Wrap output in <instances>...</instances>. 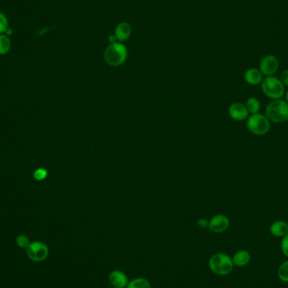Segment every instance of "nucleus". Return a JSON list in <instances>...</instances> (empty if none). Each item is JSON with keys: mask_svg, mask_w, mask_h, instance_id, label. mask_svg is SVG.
<instances>
[{"mask_svg": "<svg viewBox=\"0 0 288 288\" xmlns=\"http://www.w3.org/2000/svg\"><path fill=\"white\" fill-rule=\"evenodd\" d=\"M127 57L128 50L127 46L120 42L109 44L104 52L105 62L111 67H119L122 65L127 61Z\"/></svg>", "mask_w": 288, "mask_h": 288, "instance_id": "f257e3e1", "label": "nucleus"}, {"mask_svg": "<svg viewBox=\"0 0 288 288\" xmlns=\"http://www.w3.org/2000/svg\"><path fill=\"white\" fill-rule=\"evenodd\" d=\"M266 117L273 123L287 122L288 117V104L285 99H273L266 107Z\"/></svg>", "mask_w": 288, "mask_h": 288, "instance_id": "f03ea898", "label": "nucleus"}, {"mask_svg": "<svg viewBox=\"0 0 288 288\" xmlns=\"http://www.w3.org/2000/svg\"><path fill=\"white\" fill-rule=\"evenodd\" d=\"M209 268L214 274L218 276L229 275L234 268V263L229 254L216 253L209 259Z\"/></svg>", "mask_w": 288, "mask_h": 288, "instance_id": "7ed1b4c3", "label": "nucleus"}, {"mask_svg": "<svg viewBox=\"0 0 288 288\" xmlns=\"http://www.w3.org/2000/svg\"><path fill=\"white\" fill-rule=\"evenodd\" d=\"M264 95L271 100L283 99L285 95V86L280 79L273 76L265 77L260 84Z\"/></svg>", "mask_w": 288, "mask_h": 288, "instance_id": "20e7f679", "label": "nucleus"}, {"mask_svg": "<svg viewBox=\"0 0 288 288\" xmlns=\"http://www.w3.org/2000/svg\"><path fill=\"white\" fill-rule=\"evenodd\" d=\"M246 127L254 135H266L271 129V122L266 115L261 113L252 114L246 120Z\"/></svg>", "mask_w": 288, "mask_h": 288, "instance_id": "39448f33", "label": "nucleus"}, {"mask_svg": "<svg viewBox=\"0 0 288 288\" xmlns=\"http://www.w3.org/2000/svg\"><path fill=\"white\" fill-rule=\"evenodd\" d=\"M48 254H49V250H48V246L39 241L30 243V245L26 248L27 256L29 259H31L35 262H40L46 260L48 258Z\"/></svg>", "mask_w": 288, "mask_h": 288, "instance_id": "423d86ee", "label": "nucleus"}, {"mask_svg": "<svg viewBox=\"0 0 288 288\" xmlns=\"http://www.w3.org/2000/svg\"><path fill=\"white\" fill-rule=\"evenodd\" d=\"M280 62L275 55H266L260 60L259 69L264 76H273L279 69Z\"/></svg>", "mask_w": 288, "mask_h": 288, "instance_id": "0eeeda50", "label": "nucleus"}, {"mask_svg": "<svg viewBox=\"0 0 288 288\" xmlns=\"http://www.w3.org/2000/svg\"><path fill=\"white\" fill-rule=\"evenodd\" d=\"M229 219L227 216L223 214L216 215L208 222V229L213 233H223L229 229Z\"/></svg>", "mask_w": 288, "mask_h": 288, "instance_id": "6e6552de", "label": "nucleus"}, {"mask_svg": "<svg viewBox=\"0 0 288 288\" xmlns=\"http://www.w3.org/2000/svg\"><path fill=\"white\" fill-rule=\"evenodd\" d=\"M229 115L233 120L237 122H242L249 117V111L246 108L245 104L241 102H235L229 108Z\"/></svg>", "mask_w": 288, "mask_h": 288, "instance_id": "1a4fd4ad", "label": "nucleus"}, {"mask_svg": "<svg viewBox=\"0 0 288 288\" xmlns=\"http://www.w3.org/2000/svg\"><path fill=\"white\" fill-rule=\"evenodd\" d=\"M114 35L116 37L117 42L124 43L132 37L133 27L127 21H121L116 25L114 29Z\"/></svg>", "mask_w": 288, "mask_h": 288, "instance_id": "9d476101", "label": "nucleus"}, {"mask_svg": "<svg viewBox=\"0 0 288 288\" xmlns=\"http://www.w3.org/2000/svg\"><path fill=\"white\" fill-rule=\"evenodd\" d=\"M108 281L113 288H126L129 283L127 275L119 270L111 271L108 277Z\"/></svg>", "mask_w": 288, "mask_h": 288, "instance_id": "9b49d317", "label": "nucleus"}, {"mask_svg": "<svg viewBox=\"0 0 288 288\" xmlns=\"http://www.w3.org/2000/svg\"><path fill=\"white\" fill-rule=\"evenodd\" d=\"M243 79L248 85L256 86L261 84L264 79V75L260 69L256 68H248L243 74Z\"/></svg>", "mask_w": 288, "mask_h": 288, "instance_id": "f8f14e48", "label": "nucleus"}, {"mask_svg": "<svg viewBox=\"0 0 288 288\" xmlns=\"http://www.w3.org/2000/svg\"><path fill=\"white\" fill-rule=\"evenodd\" d=\"M270 232L275 237L283 238L288 234V223L286 221L277 220L271 223Z\"/></svg>", "mask_w": 288, "mask_h": 288, "instance_id": "ddd939ff", "label": "nucleus"}, {"mask_svg": "<svg viewBox=\"0 0 288 288\" xmlns=\"http://www.w3.org/2000/svg\"><path fill=\"white\" fill-rule=\"evenodd\" d=\"M232 260L234 263V266L243 267L250 262V254L246 250H240L235 253V255L232 258Z\"/></svg>", "mask_w": 288, "mask_h": 288, "instance_id": "4468645a", "label": "nucleus"}, {"mask_svg": "<svg viewBox=\"0 0 288 288\" xmlns=\"http://www.w3.org/2000/svg\"><path fill=\"white\" fill-rule=\"evenodd\" d=\"M245 105L247 110H248L250 115H252V114L260 113L261 105H260V100L257 98L250 97V98H249V99L246 100Z\"/></svg>", "mask_w": 288, "mask_h": 288, "instance_id": "2eb2a0df", "label": "nucleus"}, {"mask_svg": "<svg viewBox=\"0 0 288 288\" xmlns=\"http://www.w3.org/2000/svg\"><path fill=\"white\" fill-rule=\"evenodd\" d=\"M126 288H152V287L146 278L138 277L130 281Z\"/></svg>", "mask_w": 288, "mask_h": 288, "instance_id": "dca6fc26", "label": "nucleus"}, {"mask_svg": "<svg viewBox=\"0 0 288 288\" xmlns=\"http://www.w3.org/2000/svg\"><path fill=\"white\" fill-rule=\"evenodd\" d=\"M11 49V40L6 34H0V55H5Z\"/></svg>", "mask_w": 288, "mask_h": 288, "instance_id": "f3484780", "label": "nucleus"}, {"mask_svg": "<svg viewBox=\"0 0 288 288\" xmlns=\"http://www.w3.org/2000/svg\"><path fill=\"white\" fill-rule=\"evenodd\" d=\"M277 274L282 282L288 283V260H286L283 264H281Z\"/></svg>", "mask_w": 288, "mask_h": 288, "instance_id": "a211bd4d", "label": "nucleus"}, {"mask_svg": "<svg viewBox=\"0 0 288 288\" xmlns=\"http://www.w3.org/2000/svg\"><path fill=\"white\" fill-rule=\"evenodd\" d=\"M9 20L3 12L0 11V34H5L9 28Z\"/></svg>", "mask_w": 288, "mask_h": 288, "instance_id": "6ab92c4d", "label": "nucleus"}, {"mask_svg": "<svg viewBox=\"0 0 288 288\" xmlns=\"http://www.w3.org/2000/svg\"><path fill=\"white\" fill-rule=\"evenodd\" d=\"M16 243H17L18 246H20V248H23V249H26L31 243L28 238L25 235L18 236L17 239H16Z\"/></svg>", "mask_w": 288, "mask_h": 288, "instance_id": "aec40b11", "label": "nucleus"}, {"mask_svg": "<svg viewBox=\"0 0 288 288\" xmlns=\"http://www.w3.org/2000/svg\"><path fill=\"white\" fill-rule=\"evenodd\" d=\"M34 178L37 180V181H43L47 178L48 176V171L45 170V169H43V168H40V169H37L34 172Z\"/></svg>", "mask_w": 288, "mask_h": 288, "instance_id": "412c9836", "label": "nucleus"}, {"mask_svg": "<svg viewBox=\"0 0 288 288\" xmlns=\"http://www.w3.org/2000/svg\"><path fill=\"white\" fill-rule=\"evenodd\" d=\"M281 248L283 254H285L287 257H288V234L283 237L282 243H281Z\"/></svg>", "mask_w": 288, "mask_h": 288, "instance_id": "4be33fe9", "label": "nucleus"}, {"mask_svg": "<svg viewBox=\"0 0 288 288\" xmlns=\"http://www.w3.org/2000/svg\"><path fill=\"white\" fill-rule=\"evenodd\" d=\"M280 80L283 82L284 86L288 87V69L283 71L280 76Z\"/></svg>", "mask_w": 288, "mask_h": 288, "instance_id": "5701e85b", "label": "nucleus"}, {"mask_svg": "<svg viewBox=\"0 0 288 288\" xmlns=\"http://www.w3.org/2000/svg\"><path fill=\"white\" fill-rule=\"evenodd\" d=\"M198 227H200L201 229H205V228H208V221L204 219V218H201L199 219L197 222Z\"/></svg>", "mask_w": 288, "mask_h": 288, "instance_id": "b1692460", "label": "nucleus"}, {"mask_svg": "<svg viewBox=\"0 0 288 288\" xmlns=\"http://www.w3.org/2000/svg\"><path fill=\"white\" fill-rule=\"evenodd\" d=\"M107 40L109 44H112V43H116V42H117V40H116V37H115V35L114 34L109 35V36H108Z\"/></svg>", "mask_w": 288, "mask_h": 288, "instance_id": "393cba45", "label": "nucleus"}, {"mask_svg": "<svg viewBox=\"0 0 288 288\" xmlns=\"http://www.w3.org/2000/svg\"><path fill=\"white\" fill-rule=\"evenodd\" d=\"M284 96H285L286 102H287V103L288 104V91H286L285 95H284Z\"/></svg>", "mask_w": 288, "mask_h": 288, "instance_id": "a878e982", "label": "nucleus"}, {"mask_svg": "<svg viewBox=\"0 0 288 288\" xmlns=\"http://www.w3.org/2000/svg\"><path fill=\"white\" fill-rule=\"evenodd\" d=\"M287 122H288V120H287Z\"/></svg>", "mask_w": 288, "mask_h": 288, "instance_id": "bb28decb", "label": "nucleus"}]
</instances>
